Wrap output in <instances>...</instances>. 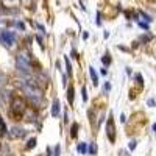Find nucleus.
<instances>
[{
	"label": "nucleus",
	"mask_w": 156,
	"mask_h": 156,
	"mask_svg": "<svg viewBox=\"0 0 156 156\" xmlns=\"http://www.w3.org/2000/svg\"><path fill=\"white\" fill-rule=\"evenodd\" d=\"M81 97H83V102H87V91H86L84 86H83V89H81Z\"/></svg>",
	"instance_id": "f3484780"
},
{
	"label": "nucleus",
	"mask_w": 156,
	"mask_h": 156,
	"mask_svg": "<svg viewBox=\"0 0 156 156\" xmlns=\"http://www.w3.org/2000/svg\"><path fill=\"white\" fill-rule=\"evenodd\" d=\"M77 134H78V123H74L72 125V130H70V136L72 138H77Z\"/></svg>",
	"instance_id": "f8f14e48"
},
{
	"label": "nucleus",
	"mask_w": 156,
	"mask_h": 156,
	"mask_svg": "<svg viewBox=\"0 0 156 156\" xmlns=\"http://www.w3.org/2000/svg\"><path fill=\"white\" fill-rule=\"evenodd\" d=\"M59 151H61L59 145H56V147H55V155H53V156H59Z\"/></svg>",
	"instance_id": "412c9836"
},
{
	"label": "nucleus",
	"mask_w": 156,
	"mask_h": 156,
	"mask_svg": "<svg viewBox=\"0 0 156 156\" xmlns=\"http://www.w3.org/2000/svg\"><path fill=\"white\" fill-rule=\"evenodd\" d=\"M109 89H111V84H109V83H106V84H105V91H106V92H108Z\"/></svg>",
	"instance_id": "5701e85b"
},
{
	"label": "nucleus",
	"mask_w": 156,
	"mask_h": 156,
	"mask_svg": "<svg viewBox=\"0 0 156 156\" xmlns=\"http://www.w3.org/2000/svg\"><path fill=\"white\" fill-rule=\"evenodd\" d=\"M3 80H5V78H3V75L0 74V87H2V84H3Z\"/></svg>",
	"instance_id": "393cba45"
},
{
	"label": "nucleus",
	"mask_w": 156,
	"mask_h": 156,
	"mask_svg": "<svg viewBox=\"0 0 156 156\" xmlns=\"http://www.w3.org/2000/svg\"><path fill=\"white\" fill-rule=\"evenodd\" d=\"M0 42H2L5 47H14L16 44V35L13 31H2L0 33Z\"/></svg>",
	"instance_id": "20e7f679"
},
{
	"label": "nucleus",
	"mask_w": 156,
	"mask_h": 156,
	"mask_svg": "<svg viewBox=\"0 0 156 156\" xmlns=\"http://www.w3.org/2000/svg\"><path fill=\"white\" fill-rule=\"evenodd\" d=\"M22 89H24L25 95L31 100V103L35 106H39L42 103L44 94H42V91L39 89V86H31V84H24V83H22Z\"/></svg>",
	"instance_id": "f03ea898"
},
{
	"label": "nucleus",
	"mask_w": 156,
	"mask_h": 156,
	"mask_svg": "<svg viewBox=\"0 0 156 156\" xmlns=\"http://www.w3.org/2000/svg\"><path fill=\"white\" fill-rule=\"evenodd\" d=\"M153 131H155V133H156V123H155V125H153Z\"/></svg>",
	"instance_id": "bb28decb"
},
{
	"label": "nucleus",
	"mask_w": 156,
	"mask_h": 156,
	"mask_svg": "<svg viewBox=\"0 0 156 156\" xmlns=\"http://www.w3.org/2000/svg\"><path fill=\"white\" fill-rule=\"evenodd\" d=\"M10 2H11V0H10Z\"/></svg>",
	"instance_id": "cd10ccee"
},
{
	"label": "nucleus",
	"mask_w": 156,
	"mask_h": 156,
	"mask_svg": "<svg viewBox=\"0 0 156 156\" xmlns=\"http://www.w3.org/2000/svg\"><path fill=\"white\" fill-rule=\"evenodd\" d=\"M136 145H138V142H136V140H131L130 142V150H134Z\"/></svg>",
	"instance_id": "aec40b11"
},
{
	"label": "nucleus",
	"mask_w": 156,
	"mask_h": 156,
	"mask_svg": "<svg viewBox=\"0 0 156 156\" xmlns=\"http://www.w3.org/2000/svg\"><path fill=\"white\" fill-rule=\"evenodd\" d=\"M89 153H91V155H95V153H97V148H95V145H94V144H91V148H89Z\"/></svg>",
	"instance_id": "a211bd4d"
},
{
	"label": "nucleus",
	"mask_w": 156,
	"mask_h": 156,
	"mask_svg": "<svg viewBox=\"0 0 156 156\" xmlns=\"http://www.w3.org/2000/svg\"><path fill=\"white\" fill-rule=\"evenodd\" d=\"M106 136H108L109 142L114 144L116 140V125H114V120H112V116L109 114V119L106 122Z\"/></svg>",
	"instance_id": "39448f33"
},
{
	"label": "nucleus",
	"mask_w": 156,
	"mask_h": 156,
	"mask_svg": "<svg viewBox=\"0 0 156 156\" xmlns=\"http://www.w3.org/2000/svg\"><path fill=\"white\" fill-rule=\"evenodd\" d=\"M16 64H17V69L20 72H25V74L31 72V58H30L28 53H25V52L19 53L16 58Z\"/></svg>",
	"instance_id": "7ed1b4c3"
},
{
	"label": "nucleus",
	"mask_w": 156,
	"mask_h": 156,
	"mask_svg": "<svg viewBox=\"0 0 156 156\" xmlns=\"http://www.w3.org/2000/svg\"><path fill=\"white\" fill-rule=\"evenodd\" d=\"M102 61H103L105 66H108V64H111V58H109V55H105L103 58H102Z\"/></svg>",
	"instance_id": "dca6fc26"
},
{
	"label": "nucleus",
	"mask_w": 156,
	"mask_h": 156,
	"mask_svg": "<svg viewBox=\"0 0 156 156\" xmlns=\"http://www.w3.org/2000/svg\"><path fill=\"white\" fill-rule=\"evenodd\" d=\"M74 98H75V89L74 87H69V91H67V100H69L70 105L74 103Z\"/></svg>",
	"instance_id": "1a4fd4ad"
},
{
	"label": "nucleus",
	"mask_w": 156,
	"mask_h": 156,
	"mask_svg": "<svg viewBox=\"0 0 156 156\" xmlns=\"http://www.w3.org/2000/svg\"><path fill=\"white\" fill-rule=\"evenodd\" d=\"M16 27H17V28H22V30L25 28V25L22 24V22H16Z\"/></svg>",
	"instance_id": "4be33fe9"
},
{
	"label": "nucleus",
	"mask_w": 156,
	"mask_h": 156,
	"mask_svg": "<svg viewBox=\"0 0 156 156\" xmlns=\"http://www.w3.org/2000/svg\"><path fill=\"white\" fill-rule=\"evenodd\" d=\"M2 155L3 156H11V150H10L8 144H2Z\"/></svg>",
	"instance_id": "9d476101"
},
{
	"label": "nucleus",
	"mask_w": 156,
	"mask_h": 156,
	"mask_svg": "<svg viewBox=\"0 0 156 156\" xmlns=\"http://www.w3.org/2000/svg\"><path fill=\"white\" fill-rule=\"evenodd\" d=\"M27 103L22 97L19 95H14L11 98V106H10V116L13 117L14 120H22V117L25 116V111H27Z\"/></svg>",
	"instance_id": "f257e3e1"
},
{
	"label": "nucleus",
	"mask_w": 156,
	"mask_h": 156,
	"mask_svg": "<svg viewBox=\"0 0 156 156\" xmlns=\"http://www.w3.org/2000/svg\"><path fill=\"white\" fill-rule=\"evenodd\" d=\"M59 111H61V103L58 98L53 100V105H52V116L53 117H59Z\"/></svg>",
	"instance_id": "0eeeda50"
},
{
	"label": "nucleus",
	"mask_w": 156,
	"mask_h": 156,
	"mask_svg": "<svg viewBox=\"0 0 156 156\" xmlns=\"http://www.w3.org/2000/svg\"><path fill=\"white\" fill-rule=\"evenodd\" d=\"M148 105H150V106H155V100H148Z\"/></svg>",
	"instance_id": "a878e982"
},
{
	"label": "nucleus",
	"mask_w": 156,
	"mask_h": 156,
	"mask_svg": "<svg viewBox=\"0 0 156 156\" xmlns=\"http://www.w3.org/2000/svg\"><path fill=\"white\" fill-rule=\"evenodd\" d=\"M25 136H27V131L20 127H13V128H10V131H8V138L13 139V140L22 139V138H25Z\"/></svg>",
	"instance_id": "423d86ee"
},
{
	"label": "nucleus",
	"mask_w": 156,
	"mask_h": 156,
	"mask_svg": "<svg viewBox=\"0 0 156 156\" xmlns=\"http://www.w3.org/2000/svg\"><path fill=\"white\" fill-rule=\"evenodd\" d=\"M78 151H80V153H83V155H86L87 153V144L86 142L78 144Z\"/></svg>",
	"instance_id": "9b49d317"
},
{
	"label": "nucleus",
	"mask_w": 156,
	"mask_h": 156,
	"mask_svg": "<svg viewBox=\"0 0 156 156\" xmlns=\"http://www.w3.org/2000/svg\"><path fill=\"white\" fill-rule=\"evenodd\" d=\"M33 147H36V139H30L28 144H27V148H28V150H31Z\"/></svg>",
	"instance_id": "2eb2a0df"
},
{
	"label": "nucleus",
	"mask_w": 156,
	"mask_h": 156,
	"mask_svg": "<svg viewBox=\"0 0 156 156\" xmlns=\"http://www.w3.org/2000/svg\"><path fill=\"white\" fill-rule=\"evenodd\" d=\"M64 61H66V69H67V75H72V67H70V61H69V58H66Z\"/></svg>",
	"instance_id": "4468645a"
},
{
	"label": "nucleus",
	"mask_w": 156,
	"mask_h": 156,
	"mask_svg": "<svg viewBox=\"0 0 156 156\" xmlns=\"http://www.w3.org/2000/svg\"><path fill=\"white\" fill-rule=\"evenodd\" d=\"M0 131H2V134H6V125H5V122L2 120V117H0Z\"/></svg>",
	"instance_id": "ddd939ff"
},
{
	"label": "nucleus",
	"mask_w": 156,
	"mask_h": 156,
	"mask_svg": "<svg viewBox=\"0 0 156 156\" xmlns=\"http://www.w3.org/2000/svg\"><path fill=\"white\" fill-rule=\"evenodd\" d=\"M119 156H131V155L128 153L127 150H120V151H119Z\"/></svg>",
	"instance_id": "6ab92c4d"
},
{
	"label": "nucleus",
	"mask_w": 156,
	"mask_h": 156,
	"mask_svg": "<svg viewBox=\"0 0 156 156\" xmlns=\"http://www.w3.org/2000/svg\"><path fill=\"white\" fill-rule=\"evenodd\" d=\"M47 156H53V155H52V148H50V147H47Z\"/></svg>",
	"instance_id": "b1692460"
},
{
	"label": "nucleus",
	"mask_w": 156,
	"mask_h": 156,
	"mask_svg": "<svg viewBox=\"0 0 156 156\" xmlns=\"http://www.w3.org/2000/svg\"><path fill=\"white\" fill-rule=\"evenodd\" d=\"M89 74H91V77H92V83H94V86H97L98 84V77H97V72L94 67H89Z\"/></svg>",
	"instance_id": "6e6552de"
}]
</instances>
